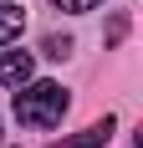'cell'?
I'll use <instances>...</instances> for the list:
<instances>
[{"label": "cell", "mask_w": 143, "mask_h": 148, "mask_svg": "<svg viewBox=\"0 0 143 148\" xmlns=\"http://www.w3.org/2000/svg\"><path fill=\"white\" fill-rule=\"evenodd\" d=\"M67 107H72V97L61 82H21L15 87V118L26 128H56L67 118Z\"/></svg>", "instance_id": "1"}, {"label": "cell", "mask_w": 143, "mask_h": 148, "mask_svg": "<svg viewBox=\"0 0 143 148\" xmlns=\"http://www.w3.org/2000/svg\"><path fill=\"white\" fill-rule=\"evenodd\" d=\"M46 56H72V36H46Z\"/></svg>", "instance_id": "5"}, {"label": "cell", "mask_w": 143, "mask_h": 148, "mask_svg": "<svg viewBox=\"0 0 143 148\" xmlns=\"http://www.w3.org/2000/svg\"><path fill=\"white\" fill-rule=\"evenodd\" d=\"M31 72H36V56H31V51H0V82H5V87L31 82Z\"/></svg>", "instance_id": "3"}, {"label": "cell", "mask_w": 143, "mask_h": 148, "mask_svg": "<svg viewBox=\"0 0 143 148\" xmlns=\"http://www.w3.org/2000/svg\"><path fill=\"white\" fill-rule=\"evenodd\" d=\"M113 128H118V118H107V112H102V123H92V128H82V133L61 138V143H51V148H107Z\"/></svg>", "instance_id": "2"}, {"label": "cell", "mask_w": 143, "mask_h": 148, "mask_svg": "<svg viewBox=\"0 0 143 148\" xmlns=\"http://www.w3.org/2000/svg\"><path fill=\"white\" fill-rule=\"evenodd\" d=\"M56 10H72V15H82V10H97L102 0H51Z\"/></svg>", "instance_id": "6"}, {"label": "cell", "mask_w": 143, "mask_h": 148, "mask_svg": "<svg viewBox=\"0 0 143 148\" xmlns=\"http://www.w3.org/2000/svg\"><path fill=\"white\" fill-rule=\"evenodd\" d=\"M21 31H26V10L21 5H0V46L21 41Z\"/></svg>", "instance_id": "4"}]
</instances>
